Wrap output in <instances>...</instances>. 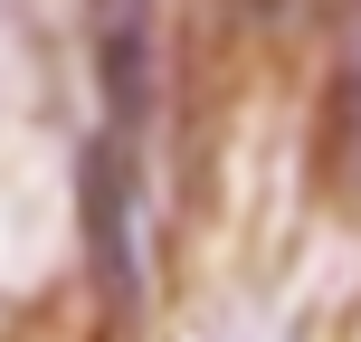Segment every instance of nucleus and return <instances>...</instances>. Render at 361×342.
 I'll list each match as a JSON object with an SVG mask.
<instances>
[{
  "label": "nucleus",
  "mask_w": 361,
  "mask_h": 342,
  "mask_svg": "<svg viewBox=\"0 0 361 342\" xmlns=\"http://www.w3.org/2000/svg\"><path fill=\"white\" fill-rule=\"evenodd\" d=\"M95 38V95H105V133L133 143L162 95V0H86Z\"/></svg>",
  "instance_id": "obj_1"
},
{
  "label": "nucleus",
  "mask_w": 361,
  "mask_h": 342,
  "mask_svg": "<svg viewBox=\"0 0 361 342\" xmlns=\"http://www.w3.org/2000/svg\"><path fill=\"white\" fill-rule=\"evenodd\" d=\"M86 257H95V295L114 314L133 305V143L95 133L86 152Z\"/></svg>",
  "instance_id": "obj_2"
},
{
  "label": "nucleus",
  "mask_w": 361,
  "mask_h": 342,
  "mask_svg": "<svg viewBox=\"0 0 361 342\" xmlns=\"http://www.w3.org/2000/svg\"><path fill=\"white\" fill-rule=\"evenodd\" d=\"M314 162H324V190L361 209V19L333 57V86H324V133H314Z\"/></svg>",
  "instance_id": "obj_3"
}]
</instances>
